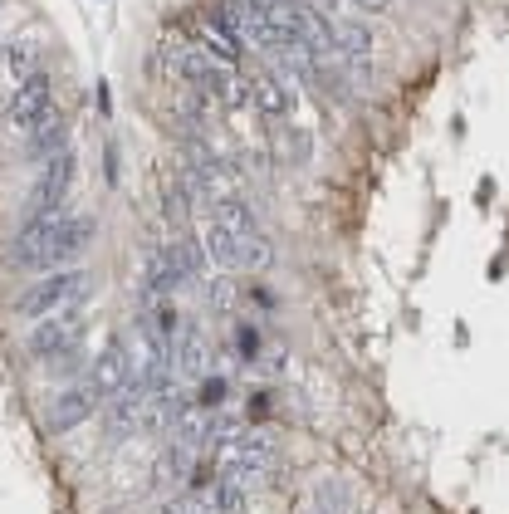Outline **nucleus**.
Wrapping results in <instances>:
<instances>
[{
	"label": "nucleus",
	"mask_w": 509,
	"mask_h": 514,
	"mask_svg": "<svg viewBox=\"0 0 509 514\" xmlns=\"http://www.w3.org/2000/svg\"><path fill=\"white\" fill-rule=\"evenodd\" d=\"M250 103H255L270 123H289L299 98H294V84H289L284 74L265 69V74H255V79H250Z\"/></svg>",
	"instance_id": "13"
},
{
	"label": "nucleus",
	"mask_w": 509,
	"mask_h": 514,
	"mask_svg": "<svg viewBox=\"0 0 509 514\" xmlns=\"http://www.w3.org/2000/svg\"><path fill=\"white\" fill-rule=\"evenodd\" d=\"M182 187L191 191V201H201V206L211 211L216 201L235 196V177L216 152H206V147L191 142V147H186V162H182Z\"/></svg>",
	"instance_id": "6"
},
{
	"label": "nucleus",
	"mask_w": 509,
	"mask_h": 514,
	"mask_svg": "<svg viewBox=\"0 0 509 514\" xmlns=\"http://www.w3.org/2000/svg\"><path fill=\"white\" fill-rule=\"evenodd\" d=\"M343 5H348V0H343Z\"/></svg>",
	"instance_id": "24"
},
{
	"label": "nucleus",
	"mask_w": 509,
	"mask_h": 514,
	"mask_svg": "<svg viewBox=\"0 0 509 514\" xmlns=\"http://www.w3.org/2000/svg\"><path fill=\"white\" fill-rule=\"evenodd\" d=\"M49 373H74V368H84V348H69L64 358H54V363H45Z\"/></svg>",
	"instance_id": "21"
},
{
	"label": "nucleus",
	"mask_w": 509,
	"mask_h": 514,
	"mask_svg": "<svg viewBox=\"0 0 509 514\" xmlns=\"http://www.w3.org/2000/svg\"><path fill=\"white\" fill-rule=\"evenodd\" d=\"M89 382L98 387V392H103V402H108V397H118L123 387H133V382H138V358H133V353H128L118 338H113V343H108V348L93 358Z\"/></svg>",
	"instance_id": "12"
},
{
	"label": "nucleus",
	"mask_w": 509,
	"mask_h": 514,
	"mask_svg": "<svg viewBox=\"0 0 509 514\" xmlns=\"http://www.w3.org/2000/svg\"><path fill=\"white\" fill-rule=\"evenodd\" d=\"M201 45L211 49L221 64H235L240 49H245V40H240V30L226 20V10H211V15H206V40H201Z\"/></svg>",
	"instance_id": "14"
},
{
	"label": "nucleus",
	"mask_w": 509,
	"mask_h": 514,
	"mask_svg": "<svg viewBox=\"0 0 509 514\" xmlns=\"http://www.w3.org/2000/svg\"><path fill=\"white\" fill-rule=\"evenodd\" d=\"M221 402H226V382H221V377H206V382H201V392H196V407H206V412H211V407H221Z\"/></svg>",
	"instance_id": "20"
},
{
	"label": "nucleus",
	"mask_w": 509,
	"mask_h": 514,
	"mask_svg": "<svg viewBox=\"0 0 509 514\" xmlns=\"http://www.w3.org/2000/svg\"><path fill=\"white\" fill-rule=\"evenodd\" d=\"M309 514H338V510H333L328 500H319V505H314V510H309Z\"/></svg>",
	"instance_id": "23"
},
{
	"label": "nucleus",
	"mask_w": 509,
	"mask_h": 514,
	"mask_svg": "<svg viewBox=\"0 0 509 514\" xmlns=\"http://www.w3.org/2000/svg\"><path fill=\"white\" fill-rule=\"evenodd\" d=\"M216 461H221V480L235 485H255L270 461H275V441L260 426H221L216 436Z\"/></svg>",
	"instance_id": "3"
},
{
	"label": "nucleus",
	"mask_w": 509,
	"mask_h": 514,
	"mask_svg": "<svg viewBox=\"0 0 509 514\" xmlns=\"http://www.w3.org/2000/svg\"><path fill=\"white\" fill-rule=\"evenodd\" d=\"M89 235H93V216H64V211H49V216H30L20 235L10 240L5 260L15 270H59L69 260H79L89 250Z\"/></svg>",
	"instance_id": "1"
},
{
	"label": "nucleus",
	"mask_w": 509,
	"mask_h": 514,
	"mask_svg": "<svg viewBox=\"0 0 509 514\" xmlns=\"http://www.w3.org/2000/svg\"><path fill=\"white\" fill-rule=\"evenodd\" d=\"M172 353H177V373H182V377H206V373H211V348H206L201 328H186Z\"/></svg>",
	"instance_id": "15"
},
{
	"label": "nucleus",
	"mask_w": 509,
	"mask_h": 514,
	"mask_svg": "<svg viewBox=\"0 0 509 514\" xmlns=\"http://www.w3.org/2000/svg\"><path fill=\"white\" fill-rule=\"evenodd\" d=\"M69 147V123H64V113H49L45 123L30 133V157L35 162H49V157H59Z\"/></svg>",
	"instance_id": "16"
},
{
	"label": "nucleus",
	"mask_w": 509,
	"mask_h": 514,
	"mask_svg": "<svg viewBox=\"0 0 509 514\" xmlns=\"http://www.w3.org/2000/svg\"><path fill=\"white\" fill-rule=\"evenodd\" d=\"M0 59H5V69H10V79H15V84H25L30 74H40V45H35L30 35H20V40H10Z\"/></svg>",
	"instance_id": "17"
},
{
	"label": "nucleus",
	"mask_w": 509,
	"mask_h": 514,
	"mask_svg": "<svg viewBox=\"0 0 509 514\" xmlns=\"http://www.w3.org/2000/svg\"><path fill=\"white\" fill-rule=\"evenodd\" d=\"M201 240H206V260H216L221 270H265V265L275 260V245H270L265 226H260V231H245V235H231V231H221L216 221H206Z\"/></svg>",
	"instance_id": "5"
},
{
	"label": "nucleus",
	"mask_w": 509,
	"mask_h": 514,
	"mask_svg": "<svg viewBox=\"0 0 509 514\" xmlns=\"http://www.w3.org/2000/svg\"><path fill=\"white\" fill-rule=\"evenodd\" d=\"M49 113H54V84H49V74H30L25 84H15V94L5 98V128L10 133H35L40 123H45Z\"/></svg>",
	"instance_id": "8"
},
{
	"label": "nucleus",
	"mask_w": 509,
	"mask_h": 514,
	"mask_svg": "<svg viewBox=\"0 0 509 514\" xmlns=\"http://www.w3.org/2000/svg\"><path fill=\"white\" fill-rule=\"evenodd\" d=\"M206 275V245L201 240H167L147 255V270H142V299L147 304H162L172 299L182 284H201Z\"/></svg>",
	"instance_id": "2"
},
{
	"label": "nucleus",
	"mask_w": 509,
	"mask_h": 514,
	"mask_svg": "<svg viewBox=\"0 0 509 514\" xmlns=\"http://www.w3.org/2000/svg\"><path fill=\"white\" fill-rule=\"evenodd\" d=\"M333 69L358 79V89L372 79V30L358 20H333Z\"/></svg>",
	"instance_id": "9"
},
{
	"label": "nucleus",
	"mask_w": 509,
	"mask_h": 514,
	"mask_svg": "<svg viewBox=\"0 0 509 514\" xmlns=\"http://www.w3.org/2000/svg\"><path fill=\"white\" fill-rule=\"evenodd\" d=\"M84 309H64V314H49L40 324L30 328V338H25V348H30V358L35 363H54V358H64L69 348H84Z\"/></svg>",
	"instance_id": "7"
},
{
	"label": "nucleus",
	"mask_w": 509,
	"mask_h": 514,
	"mask_svg": "<svg viewBox=\"0 0 509 514\" xmlns=\"http://www.w3.org/2000/svg\"><path fill=\"white\" fill-rule=\"evenodd\" d=\"M162 514H216V500H211V485L206 490H182V495H172L167 505H162Z\"/></svg>",
	"instance_id": "18"
},
{
	"label": "nucleus",
	"mask_w": 509,
	"mask_h": 514,
	"mask_svg": "<svg viewBox=\"0 0 509 514\" xmlns=\"http://www.w3.org/2000/svg\"><path fill=\"white\" fill-rule=\"evenodd\" d=\"M74 187V152L64 147L59 157L40 162V182L30 191V216H49V211H64V196Z\"/></svg>",
	"instance_id": "10"
},
{
	"label": "nucleus",
	"mask_w": 509,
	"mask_h": 514,
	"mask_svg": "<svg viewBox=\"0 0 509 514\" xmlns=\"http://www.w3.org/2000/svg\"><path fill=\"white\" fill-rule=\"evenodd\" d=\"M98 407H103V392L93 387L89 377H84V382H69L59 397H49V426H54V431H74V426H84Z\"/></svg>",
	"instance_id": "11"
},
{
	"label": "nucleus",
	"mask_w": 509,
	"mask_h": 514,
	"mask_svg": "<svg viewBox=\"0 0 509 514\" xmlns=\"http://www.w3.org/2000/svg\"><path fill=\"white\" fill-rule=\"evenodd\" d=\"M186 201H191V191H186L182 182H172V177H167V182H162V216H167L172 226H186V216H191V206H186Z\"/></svg>",
	"instance_id": "19"
},
{
	"label": "nucleus",
	"mask_w": 509,
	"mask_h": 514,
	"mask_svg": "<svg viewBox=\"0 0 509 514\" xmlns=\"http://www.w3.org/2000/svg\"><path fill=\"white\" fill-rule=\"evenodd\" d=\"M93 294V275L89 270H74V265H64V270H49L40 280L30 284L20 299H15V309L25 314V319H49V314H64V309H84Z\"/></svg>",
	"instance_id": "4"
},
{
	"label": "nucleus",
	"mask_w": 509,
	"mask_h": 514,
	"mask_svg": "<svg viewBox=\"0 0 509 514\" xmlns=\"http://www.w3.org/2000/svg\"><path fill=\"white\" fill-rule=\"evenodd\" d=\"M265 5H275V10H294V5H304V0H265Z\"/></svg>",
	"instance_id": "22"
}]
</instances>
